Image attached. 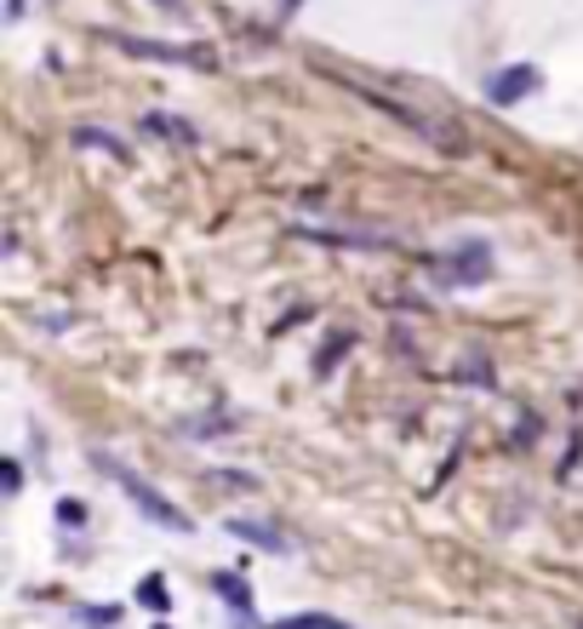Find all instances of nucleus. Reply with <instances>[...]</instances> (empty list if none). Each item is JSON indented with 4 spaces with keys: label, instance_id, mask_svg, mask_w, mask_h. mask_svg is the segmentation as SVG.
I'll return each instance as SVG.
<instances>
[{
    "label": "nucleus",
    "instance_id": "obj_1",
    "mask_svg": "<svg viewBox=\"0 0 583 629\" xmlns=\"http://www.w3.org/2000/svg\"><path fill=\"white\" fill-rule=\"evenodd\" d=\"M97 469H104L109 481L138 503V515H149L155 526H166V533H195V521H189L184 510H177V503H166V498H161L155 487H149V481H138V475L126 469V464H115V458H104V452H97Z\"/></svg>",
    "mask_w": 583,
    "mask_h": 629
},
{
    "label": "nucleus",
    "instance_id": "obj_2",
    "mask_svg": "<svg viewBox=\"0 0 583 629\" xmlns=\"http://www.w3.org/2000/svg\"><path fill=\"white\" fill-rule=\"evenodd\" d=\"M538 86H544V69H538V63H503V69H492L487 81H480V92H487L492 109H515V104H526Z\"/></svg>",
    "mask_w": 583,
    "mask_h": 629
},
{
    "label": "nucleus",
    "instance_id": "obj_3",
    "mask_svg": "<svg viewBox=\"0 0 583 629\" xmlns=\"http://www.w3.org/2000/svg\"><path fill=\"white\" fill-rule=\"evenodd\" d=\"M223 533L241 538V544H252V549H264V556H287V549H292L269 521H252V515H223Z\"/></svg>",
    "mask_w": 583,
    "mask_h": 629
},
{
    "label": "nucleus",
    "instance_id": "obj_4",
    "mask_svg": "<svg viewBox=\"0 0 583 629\" xmlns=\"http://www.w3.org/2000/svg\"><path fill=\"white\" fill-rule=\"evenodd\" d=\"M138 601H143L149 613H166V607H172V595H166V578H161V572H149L143 584H138Z\"/></svg>",
    "mask_w": 583,
    "mask_h": 629
},
{
    "label": "nucleus",
    "instance_id": "obj_5",
    "mask_svg": "<svg viewBox=\"0 0 583 629\" xmlns=\"http://www.w3.org/2000/svg\"><path fill=\"white\" fill-rule=\"evenodd\" d=\"M74 143H86V149H104V155H115V161H126V143H115L104 126H81V132H74Z\"/></svg>",
    "mask_w": 583,
    "mask_h": 629
},
{
    "label": "nucleus",
    "instance_id": "obj_6",
    "mask_svg": "<svg viewBox=\"0 0 583 629\" xmlns=\"http://www.w3.org/2000/svg\"><path fill=\"white\" fill-rule=\"evenodd\" d=\"M218 595H223V601H230V607H235V613H252V590L241 584V578H230V572H223V578H218Z\"/></svg>",
    "mask_w": 583,
    "mask_h": 629
},
{
    "label": "nucleus",
    "instance_id": "obj_7",
    "mask_svg": "<svg viewBox=\"0 0 583 629\" xmlns=\"http://www.w3.org/2000/svg\"><path fill=\"white\" fill-rule=\"evenodd\" d=\"M143 126H155V132H161V138H184V143L195 138V126H189V120H172V115H149Z\"/></svg>",
    "mask_w": 583,
    "mask_h": 629
},
{
    "label": "nucleus",
    "instance_id": "obj_8",
    "mask_svg": "<svg viewBox=\"0 0 583 629\" xmlns=\"http://www.w3.org/2000/svg\"><path fill=\"white\" fill-rule=\"evenodd\" d=\"M74 624H92V629H109V624H120V613H115V607H81V613H74Z\"/></svg>",
    "mask_w": 583,
    "mask_h": 629
},
{
    "label": "nucleus",
    "instance_id": "obj_9",
    "mask_svg": "<svg viewBox=\"0 0 583 629\" xmlns=\"http://www.w3.org/2000/svg\"><path fill=\"white\" fill-rule=\"evenodd\" d=\"M269 629H333V618H320V613H303V618H281V624H269Z\"/></svg>",
    "mask_w": 583,
    "mask_h": 629
},
{
    "label": "nucleus",
    "instance_id": "obj_10",
    "mask_svg": "<svg viewBox=\"0 0 583 629\" xmlns=\"http://www.w3.org/2000/svg\"><path fill=\"white\" fill-rule=\"evenodd\" d=\"M7 492H23V464L7 458Z\"/></svg>",
    "mask_w": 583,
    "mask_h": 629
},
{
    "label": "nucleus",
    "instance_id": "obj_11",
    "mask_svg": "<svg viewBox=\"0 0 583 629\" xmlns=\"http://www.w3.org/2000/svg\"><path fill=\"white\" fill-rule=\"evenodd\" d=\"M23 7H30V0H7V18L18 23V18H23Z\"/></svg>",
    "mask_w": 583,
    "mask_h": 629
},
{
    "label": "nucleus",
    "instance_id": "obj_12",
    "mask_svg": "<svg viewBox=\"0 0 583 629\" xmlns=\"http://www.w3.org/2000/svg\"><path fill=\"white\" fill-rule=\"evenodd\" d=\"M155 7H161V12H184V0H155Z\"/></svg>",
    "mask_w": 583,
    "mask_h": 629
},
{
    "label": "nucleus",
    "instance_id": "obj_13",
    "mask_svg": "<svg viewBox=\"0 0 583 629\" xmlns=\"http://www.w3.org/2000/svg\"><path fill=\"white\" fill-rule=\"evenodd\" d=\"M155 629H166V624H155Z\"/></svg>",
    "mask_w": 583,
    "mask_h": 629
},
{
    "label": "nucleus",
    "instance_id": "obj_14",
    "mask_svg": "<svg viewBox=\"0 0 583 629\" xmlns=\"http://www.w3.org/2000/svg\"><path fill=\"white\" fill-rule=\"evenodd\" d=\"M333 629H343V624H333Z\"/></svg>",
    "mask_w": 583,
    "mask_h": 629
}]
</instances>
